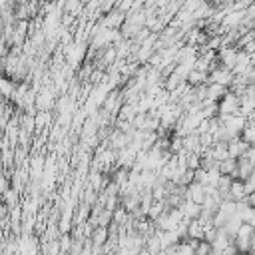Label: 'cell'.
Returning a JSON list of instances; mask_svg holds the SVG:
<instances>
[{
    "instance_id": "24",
    "label": "cell",
    "mask_w": 255,
    "mask_h": 255,
    "mask_svg": "<svg viewBox=\"0 0 255 255\" xmlns=\"http://www.w3.org/2000/svg\"><path fill=\"white\" fill-rule=\"evenodd\" d=\"M58 2H62V0H58Z\"/></svg>"
},
{
    "instance_id": "5",
    "label": "cell",
    "mask_w": 255,
    "mask_h": 255,
    "mask_svg": "<svg viewBox=\"0 0 255 255\" xmlns=\"http://www.w3.org/2000/svg\"><path fill=\"white\" fill-rule=\"evenodd\" d=\"M124 22H126V12H122L120 8H112V10L104 16L106 28H120Z\"/></svg>"
},
{
    "instance_id": "19",
    "label": "cell",
    "mask_w": 255,
    "mask_h": 255,
    "mask_svg": "<svg viewBox=\"0 0 255 255\" xmlns=\"http://www.w3.org/2000/svg\"><path fill=\"white\" fill-rule=\"evenodd\" d=\"M243 155H245V157L255 165V145H249V147H247V151H245Z\"/></svg>"
},
{
    "instance_id": "21",
    "label": "cell",
    "mask_w": 255,
    "mask_h": 255,
    "mask_svg": "<svg viewBox=\"0 0 255 255\" xmlns=\"http://www.w3.org/2000/svg\"><path fill=\"white\" fill-rule=\"evenodd\" d=\"M4 26H6V22H4V18H2V14H0V36H2V32H4Z\"/></svg>"
},
{
    "instance_id": "12",
    "label": "cell",
    "mask_w": 255,
    "mask_h": 255,
    "mask_svg": "<svg viewBox=\"0 0 255 255\" xmlns=\"http://www.w3.org/2000/svg\"><path fill=\"white\" fill-rule=\"evenodd\" d=\"M247 193H245V183H243V179H233L231 181V187H229V197L231 199H235V201H239V199H243Z\"/></svg>"
},
{
    "instance_id": "11",
    "label": "cell",
    "mask_w": 255,
    "mask_h": 255,
    "mask_svg": "<svg viewBox=\"0 0 255 255\" xmlns=\"http://www.w3.org/2000/svg\"><path fill=\"white\" fill-rule=\"evenodd\" d=\"M44 165H46V161L40 155L32 157V161H30V177L32 179H40L44 175Z\"/></svg>"
},
{
    "instance_id": "1",
    "label": "cell",
    "mask_w": 255,
    "mask_h": 255,
    "mask_svg": "<svg viewBox=\"0 0 255 255\" xmlns=\"http://www.w3.org/2000/svg\"><path fill=\"white\" fill-rule=\"evenodd\" d=\"M217 114H241V98L233 90H227L225 96L217 102Z\"/></svg>"
},
{
    "instance_id": "4",
    "label": "cell",
    "mask_w": 255,
    "mask_h": 255,
    "mask_svg": "<svg viewBox=\"0 0 255 255\" xmlns=\"http://www.w3.org/2000/svg\"><path fill=\"white\" fill-rule=\"evenodd\" d=\"M247 147H249V143L241 135H235V137H231L227 141V149H229V155L231 157H241L247 151Z\"/></svg>"
},
{
    "instance_id": "10",
    "label": "cell",
    "mask_w": 255,
    "mask_h": 255,
    "mask_svg": "<svg viewBox=\"0 0 255 255\" xmlns=\"http://www.w3.org/2000/svg\"><path fill=\"white\" fill-rule=\"evenodd\" d=\"M227 90H229L227 86H221V84H215V82H211V84H207V100L219 102V100L225 96V92H227Z\"/></svg>"
},
{
    "instance_id": "13",
    "label": "cell",
    "mask_w": 255,
    "mask_h": 255,
    "mask_svg": "<svg viewBox=\"0 0 255 255\" xmlns=\"http://www.w3.org/2000/svg\"><path fill=\"white\" fill-rule=\"evenodd\" d=\"M235 169H237V157H225V159H221L219 161V171L221 173H225V175H235Z\"/></svg>"
},
{
    "instance_id": "3",
    "label": "cell",
    "mask_w": 255,
    "mask_h": 255,
    "mask_svg": "<svg viewBox=\"0 0 255 255\" xmlns=\"http://www.w3.org/2000/svg\"><path fill=\"white\" fill-rule=\"evenodd\" d=\"M205 195H207V193H205V185L199 183V181H195V179L185 187V197L191 199V201H195V203H199V205L203 203Z\"/></svg>"
},
{
    "instance_id": "23",
    "label": "cell",
    "mask_w": 255,
    "mask_h": 255,
    "mask_svg": "<svg viewBox=\"0 0 255 255\" xmlns=\"http://www.w3.org/2000/svg\"><path fill=\"white\" fill-rule=\"evenodd\" d=\"M251 60H253V62H255V52H253V54H251Z\"/></svg>"
},
{
    "instance_id": "8",
    "label": "cell",
    "mask_w": 255,
    "mask_h": 255,
    "mask_svg": "<svg viewBox=\"0 0 255 255\" xmlns=\"http://www.w3.org/2000/svg\"><path fill=\"white\" fill-rule=\"evenodd\" d=\"M179 209H181L183 215L189 217V219H195V217H199V213H201V205L195 203V201H191V199H187V197L179 203Z\"/></svg>"
},
{
    "instance_id": "22",
    "label": "cell",
    "mask_w": 255,
    "mask_h": 255,
    "mask_svg": "<svg viewBox=\"0 0 255 255\" xmlns=\"http://www.w3.org/2000/svg\"><path fill=\"white\" fill-rule=\"evenodd\" d=\"M251 177H255V167H253V171H251Z\"/></svg>"
},
{
    "instance_id": "14",
    "label": "cell",
    "mask_w": 255,
    "mask_h": 255,
    "mask_svg": "<svg viewBox=\"0 0 255 255\" xmlns=\"http://www.w3.org/2000/svg\"><path fill=\"white\" fill-rule=\"evenodd\" d=\"M52 106V94L48 90H42L40 94H36V108L38 110H48Z\"/></svg>"
},
{
    "instance_id": "18",
    "label": "cell",
    "mask_w": 255,
    "mask_h": 255,
    "mask_svg": "<svg viewBox=\"0 0 255 255\" xmlns=\"http://www.w3.org/2000/svg\"><path fill=\"white\" fill-rule=\"evenodd\" d=\"M243 183H245V193H251V191H255V177H247V179H243Z\"/></svg>"
},
{
    "instance_id": "15",
    "label": "cell",
    "mask_w": 255,
    "mask_h": 255,
    "mask_svg": "<svg viewBox=\"0 0 255 255\" xmlns=\"http://www.w3.org/2000/svg\"><path fill=\"white\" fill-rule=\"evenodd\" d=\"M241 223H243V219H241L237 213H233V215L227 219V223L223 225V229H225L229 235H233V237H235V233H237V229L241 227Z\"/></svg>"
},
{
    "instance_id": "6",
    "label": "cell",
    "mask_w": 255,
    "mask_h": 255,
    "mask_svg": "<svg viewBox=\"0 0 255 255\" xmlns=\"http://www.w3.org/2000/svg\"><path fill=\"white\" fill-rule=\"evenodd\" d=\"M253 163L245 157V155H241V157H237V169H235V175H233V179H247L249 175H251V171H253Z\"/></svg>"
},
{
    "instance_id": "17",
    "label": "cell",
    "mask_w": 255,
    "mask_h": 255,
    "mask_svg": "<svg viewBox=\"0 0 255 255\" xmlns=\"http://www.w3.org/2000/svg\"><path fill=\"white\" fill-rule=\"evenodd\" d=\"M211 251V243L207 241V239H199L197 241V247H195V253L197 255H205V253H209Z\"/></svg>"
},
{
    "instance_id": "2",
    "label": "cell",
    "mask_w": 255,
    "mask_h": 255,
    "mask_svg": "<svg viewBox=\"0 0 255 255\" xmlns=\"http://www.w3.org/2000/svg\"><path fill=\"white\" fill-rule=\"evenodd\" d=\"M233 78H235L233 70H229V68H225V66H217L215 70L209 72V84L215 82V84H221V86H227V88H229L231 82H233Z\"/></svg>"
},
{
    "instance_id": "16",
    "label": "cell",
    "mask_w": 255,
    "mask_h": 255,
    "mask_svg": "<svg viewBox=\"0 0 255 255\" xmlns=\"http://www.w3.org/2000/svg\"><path fill=\"white\" fill-rule=\"evenodd\" d=\"M16 199H18V191L16 189H6L4 193H2V201L8 205V207H16Z\"/></svg>"
},
{
    "instance_id": "20",
    "label": "cell",
    "mask_w": 255,
    "mask_h": 255,
    "mask_svg": "<svg viewBox=\"0 0 255 255\" xmlns=\"http://www.w3.org/2000/svg\"><path fill=\"white\" fill-rule=\"evenodd\" d=\"M8 189V181H6V177H4V173L0 171V193H4Z\"/></svg>"
},
{
    "instance_id": "9",
    "label": "cell",
    "mask_w": 255,
    "mask_h": 255,
    "mask_svg": "<svg viewBox=\"0 0 255 255\" xmlns=\"http://www.w3.org/2000/svg\"><path fill=\"white\" fill-rule=\"evenodd\" d=\"M185 82L189 86H201V84H209V72H201V70H191L185 78Z\"/></svg>"
},
{
    "instance_id": "7",
    "label": "cell",
    "mask_w": 255,
    "mask_h": 255,
    "mask_svg": "<svg viewBox=\"0 0 255 255\" xmlns=\"http://www.w3.org/2000/svg\"><path fill=\"white\" fill-rule=\"evenodd\" d=\"M253 60H251V54H247L245 50H239L237 54V62L233 66V74H245L249 68H251Z\"/></svg>"
}]
</instances>
